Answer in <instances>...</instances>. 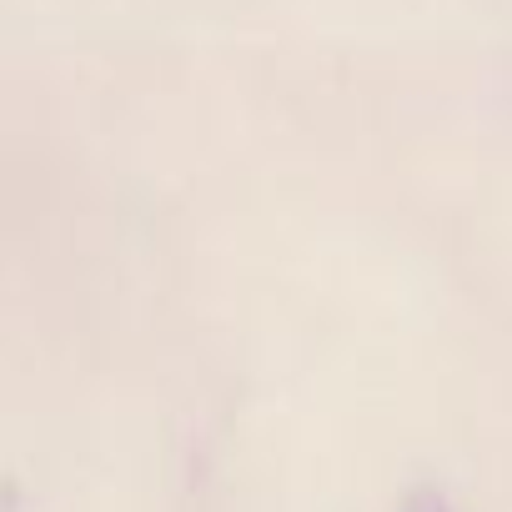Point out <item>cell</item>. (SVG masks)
I'll list each match as a JSON object with an SVG mask.
<instances>
[{"instance_id":"1","label":"cell","mask_w":512,"mask_h":512,"mask_svg":"<svg viewBox=\"0 0 512 512\" xmlns=\"http://www.w3.org/2000/svg\"><path fill=\"white\" fill-rule=\"evenodd\" d=\"M402 512H452V502L437 492V487H412L402 497Z\"/></svg>"}]
</instances>
